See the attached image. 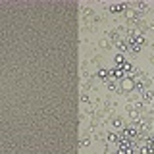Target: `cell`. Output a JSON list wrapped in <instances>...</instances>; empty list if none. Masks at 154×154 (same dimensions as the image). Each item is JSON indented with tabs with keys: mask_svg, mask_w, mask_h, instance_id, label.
Wrapping results in <instances>:
<instances>
[{
	"mask_svg": "<svg viewBox=\"0 0 154 154\" xmlns=\"http://www.w3.org/2000/svg\"><path fill=\"white\" fill-rule=\"evenodd\" d=\"M123 42H125V50H129V52H139V50L143 48V45H144V37H143L139 31H127V35H125Z\"/></svg>",
	"mask_w": 154,
	"mask_h": 154,
	"instance_id": "6da1fadb",
	"label": "cell"
},
{
	"mask_svg": "<svg viewBox=\"0 0 154 154\" xmlns=\"http://www.w3.org/2000/svg\"><path fill=\"white\" fill-rule=\"evenodd\" d=\"M106 8L112 14H119V12H125V10L129 8V4H112V6H106Z\"/></svg>",
	"mask_w": 154,
	"mask_h": 154,
	"instance_id": "7a4b0ae2",
	"label": "cell"
},
{
	"mask_svg": "<svg viewBox=\"0 0 154 154\" xmlns=\"http://www.w3.org/2000/svg\"><path fill=\"white\" fill-rule=\"evenodd\" d=\"M143 100H144V102H150V100H152V93H150V91H144V93H143Z\"/></svg>",
	"mask_w": 154,
	"mask_h": 154,
	"instance_id": "3957f363",
	"label": "cell"
}]
</instances>
